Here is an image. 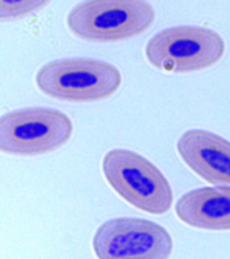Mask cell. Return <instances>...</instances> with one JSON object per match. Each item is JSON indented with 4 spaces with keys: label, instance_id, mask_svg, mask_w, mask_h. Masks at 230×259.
<instances>
[{
    "label": "cell",
    "instance_id": "cell-1",
    "mask_svg": "<svg viewBox=\"0 0 230 259\" xmlns=\"http://www.w3.org/2000/svg\"><path fill=\"white\" fill-rule=\"evenodd\" d=\"M154 21V9L143 0H87L71 11L67 25L84 40L118 42L147 31Z\"/></svg>",
    "mask_w": 230,
    "mask_h": 259
},
{
    "label": "cell",
    "instance_id": "cell-2",
    "mask_svg": "<svg viewBox=\"0 0 230 259\" xmlns=\"http://www.w3.org/2000/svg\"><path fill=\"white\" fill-rule=\"evenodd\" d=\"M103 174L126 202L152 215H163L173 204L168 180L150 161L128 150H112L103 158Z\"/></svg>",
    "mask_w": 230,
    "mask_h": 259
},
{
    "label": "cell",
    "instance_id": "cell-3",
    "mask_svg": "<svg viewBox=\"0 0 230 259\" xmlns=\"http://www.w3.org/2000/svg\"><path fill=\"white\" fill-rule=\"evenodd\" d=\"M38 89L58 100L90 102L118 92L121 74L116 67L94 59H65L42 67L36 76Z\"/></svg>",
    "mask_w": 230,
    "mask_h": 259
},
{
    "label": "cell",
    "instance_id": "cell-4",
    "mask_svg": "<svg viewBox=\"0 0 230 259\" xmlns=\"http://www.w3.org/2000/svg\"><path fill=\"white\" fill-rule=\"evenodd\" d=\"M223 38L199 27H176L158 32L149 41L145 54L152 66L167 72L205 70L222 59Z\"/></svg>",
    "mask_w": 230,
    "mask_h": 259
},
{
    "label": "cell",
    "instance_id": "cell-5",
    "mask_svg": "<svg viewBox=\"0 0 230 259\" xmlns=\"http://www.w3.org/2000/svg\"><path fill=\"white\" fill-rule=\"evenodd\" d=\"M73 126L64 113L29 108L10 113L0 120V149L12 155H40L63 147Z\"/></svg>",
    "mask_w": 230,
    "mask_h": 259
},
{
    "label": "cell",
    "instance_id": "cell-6",
    "mask_svg": "<svg viewBox=\"0 0 230 259\" xmlns=\"http://www.w3.org/2000/svg\"><path fill=\"white\" fill-rule=\"evenodd\" d=\"M93 246L100 259H164L171 254L173 240L157 223L141 219H116L97 229Z\"/></svg>",
    "mask_w": 230,
    "mask_h": 259
},
{
    "label": "cell",
    "instance_id": "cell-7",
    "mask_svg": "<svg viewBox=\"0 0 230 259\" xmlns=\"http://www.w3.org/2000/svg\"><path fill=\"white\" fill-rule=\"evenodd\" d=\"M185 163L207 183L230 186V142L212 132L190 130L177 142Z\"/></svg>",
    "mask_w": 230,
    "mask_h": 259
},
{
    "label": "cell",
    "instance_id": "cell-8",
    "mask_svg": "<svg viewBox=\"0 0 230 259\" xmlns=\"http://www.w3.org/2000/svg\"><path fill=\"white\" fill-rule=\"evenodd\" d=\"M177 218L204 231H230V186L203 187L181 197Z\"/></svg>",
    "mask_w": 230,
    "mask_h": 259
},
{
    "label": "cell",
    "instance_id": "cell-9",
    "mask_svg": "<svg viewBox=\"0 0 230 259\" xmlns=\"http://www.w3.org/2000/svg\"><path fill=\"white\" fill-rule=\"evenodd\" d=\"M51 0H0V19L15 21L44 8Z\"/></svg>",
    "mask_w": 230,
    "mask_h": 259
}]
</instances>
